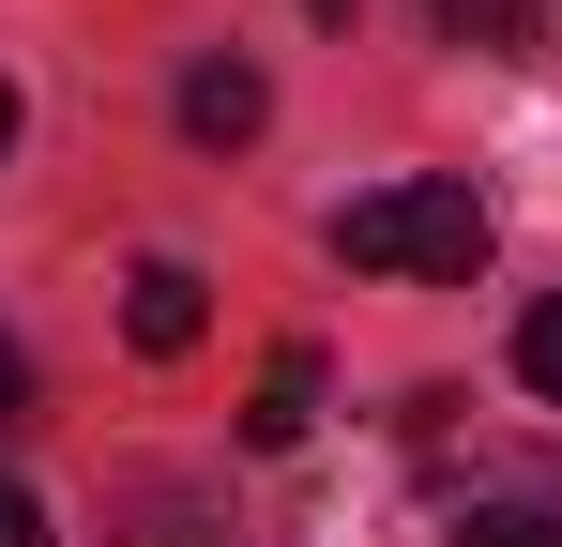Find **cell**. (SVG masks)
Here are the masks:
<instances>
[{"label": "cell", "instance_id": "obj_1", "mask_svg": "<svg viewBox=\"0 0 562 547\" xmlns=\"http://www.w3.org/2000/svg\"><path fill=\"white\" fill-rule=\"evenodd\" d=\"M335 259L350 274H411V289H471L486 274V198L471 182H366L335 213Z\"/></svg>", "mask_w": 562, "mask_h": 547}, {"label": "cell", "instance_id": "obj_2", "mask_svg": "<svg viewBox=\"0 0 562 547\" xmlns=\"http://www.w3.org/2000/svg\"><path fill=\"white\" fill-rule=\"evenodd\" d=\"M259 122H274V77H259V62H198L183 77V137L198 153H244Z\"/></svg>", "mask_w": 562, "mask_h": 547}, {"label": "cell", "instance_id": "obj_3", "mask_svg": "<svg viewBox=\"0 0 562 547\" xmlns=\"http://www.w3.org/2000/svg\"><path fill=\"white\" fill-rule=\"evenodd\" d=\"M198 320H213V304H198V274H183V259H137V274H122V335H137L153 365H183V350H198Z\"/></svg>", "mask_w": 562, "mask_h": 547}, {"label": "cell", "instance_id": "obj_4", "mask_svg": "<svg viewBox=\"0 0 562 547\" xmlns=\"http://www.w3.org/2000/svg\"><path fill=\"white\" fill-rule=\"evenodd\" d=\"M304 426H319V350H274L259 395H244V456H289Z\"/></svg>", "mask_w": 562, "mask_h": 547}, {"label": "cell", "instance_id": "obj_5", "mask_svg": "<svg viewBox=\"0 0 562 547\" xmlns=\"http://www.w3.org/2000/svg\"><path fill=\"white\" fill-rule=\"evenodd\" d=\"M457 547H562V502L548 487H486V502H457Z\"/></svg>", "mask_w": 562, "mask_h": 547}, {"label": "cell", "instance_id": "obj_6", "mask_svg": "<svg viewBox=\"0 0 562 547\" xmlns=\"http://www.w3.org/2000/svg\"><path fill=\"white\" fill-rule=\"evenodd\" d=\"M426 15H441L457 46H486V62H517V46H532V0H426Z\"/></svg>", "mask_w": 562, "mask_h": 547}, {"label": "cell", "instance_id": "obj_7", "mask_svg": "<svg viewBox=\"0 0 562 547\" xmlns=\"http://www.w3.org/2000/svg\"><path fill=\"white\" fill-rule=\"evenodd\" d=\"M517 380L562 411V304H532V320H517Z\"/></svg>", "mask_w": 562, "mask_h": 547}, {"label": "cell", "instance_id": "obj_8", "mask_svg": "<svg viewBox=\"0 0 562 547\" xmlns=\"http://www.w3.org/2000/svg\"><path fill=\"white\" fill-rule=\"evenodd\" d=\"M122 547H228V533H213L198 502H153V517H137V533H122Z\"/></svg>", "mask_w": 562, "mask_h": 547}, {"label": "cell", "instance_id": "obj_9", "mask_svg": "<svg viewBox=\"0 0 562 547\" xmlns=\"http://www.w3.org/2000/svg\"><path fill=\"white\" fill-rule=\"evenodd\" d=\"M0 547H46V502H31L15 471H0Z\"/></svg>", "mask_w": 562, "mask_h": 547}, {"label": "cell", "instance_id": "obj_10", "mask_svg": "<svg viewBox=\"0 0 562 547\" xmlns=\"http://www.w3.org/2000/svg\"><path fill=\"white\" fill-rule=\"evenodd\" d=\"M15 411H31V350L0 335V426H15Z\"/></svg>", "mask_w": 562, "mask_h": 547}, {"label": "cell", "instance_id": "obj_11", "mask_svg": "<svg viewBox=\"0 0 562 547\" xmlns=\"http://www.w3.org/2000/svg\"><path fill=\"white\" fill-rule=\"evenodd\" d=\"M0 153H15V91H0Z\"/></svg>", "mask_w": 562, "mask_h": 547}]
</instances>
